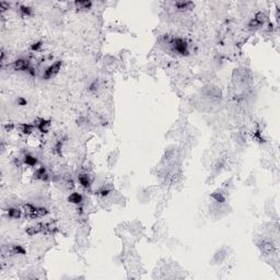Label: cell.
Masks as SVG:
<instances>
[{
  "label": "cell",
  "instance_id": "4",
  "mask_svg": "<svg viewBox=\"0 0 280 280\" xmlns=\"http://www.w3.org/2000/svg\"><path fill=\"white\" fill-rule=\"evenodd\" d=\"M68 199H69V202H72V204H79V202H82V196L79 193H72Z\"/></svg>",
  "mask_w": 280,
  "mask_h": 280
},
{
  "label": "cell",
  "instance_id": "7",
  "mask_svg": "<svg viewBox=\"0 0 280 280\" xmlns=\"http://www.w3.org/2000/svg\"><path fill=\"white\" fill-rule=\"evenodd\" d=\"M24 162H25L28 165H30V167H33V165L36 164V159H35L34 157H32V155H25V158H24Z\"/></svg>",
  "mask_w": 280,
  "mask_h": 280
},
{
  "label": "cell",
  "instance_id": "6",
  "mask_svg": "<svg viewBox=\"0 0 280 280\" xmlns=\"http://www.w3.org/2000/svg\"><path fill=\"white\" fill-rule=\"evenodd\" d=\"M9 217L10 218H13V219H18L20 216H21V210H19V209H16V208H12L9 210Z\"/></svg>",
  "mask_w": 280,
  "mask_h": 280
},
{
  "label": "cell",
  "instance_id": "3",
  "mask_svg": "<svg viewBox=\"0 0 280 280\" xmlns=\"http://www.w3.org/2000/svg\"><path fill=\"white\" fill-rule=\"evenodd\" d=\"M13 68L16 70H26L28 69V63L25 60H22V59L16 60L13 64Z\"/></svg>",
  "mask_w": 280,
  "mask_h": 280
},
{
  "label": "cell",
  "instance_id": "1",
  "mask_svg": "<svg viewBox=\"0 0 280 280\" xmlns=\"http://www.w3.org/2000/svg\"><path fill=\"white\" fill-rule=\"evenodd\" d=\"M174 47H175L176 51H177L180 54H182V55L187 53V44L181 38L175 39V42H174Z\"/></svg>",
  "mask_w": 280,
  "mask_h": 280
},
{
  "label": "cell",
  "instance_id": "5",
  "mask_svg": "<svg viewBox=\"0 0 280 280\" xmlns=\"http://www.w3.org/2000/svg\"><path fill=\"white\" fill-rule=\"evenodd\" d=\"M79 181H80V183H81V185L83 187H89L90 186V180H89L88 175H86V174L79 175Z\"/></svg>",
  "mask_w": 280,
  "mask_h": 280
},
{
  "label": "cell",
  "instance_id": "2",
  "mask_svg": "<svg viewBox=\"0 0 280 280\" xmlns=\"http://www.w3.org/2000/svg\"><path fill=\"white\" fill-rule=\"evenodd\" d=\"M60 65H61V61H57L55 65L51 66V67H49L48 69L45 71V74H44L45 78L49 79L51 77H53L56 72H58V70H59V68H60Z\"/></svg>",
  "mask_w": 280,
  "mask_h": 280
}]
</instances>
